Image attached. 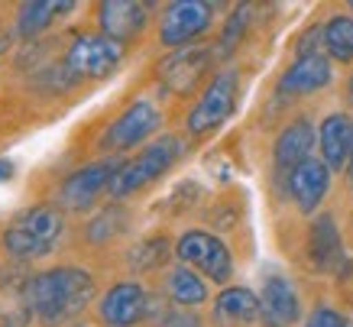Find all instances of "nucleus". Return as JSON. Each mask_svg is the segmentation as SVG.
<instances>
[{
  "label": "nucleus",
  "mask_w": 353,
  "mask_h": 327,
  "mask_svg": "<svg viewBox=\"0 0 353 327\" xmlns=\"http://www.w3.org/2000/svg\"><path fill=\"white\" fill-rule=\"evenodd\" d=\"M94 298V279L88 269L78 266H59L32 275L26 285V305L46 327H55L78 315Z\"/></svg>",
  "instance_id": "1"
},
{
  "label": "nucleus",
  "mask_w": 353,
  "mask_h": 327,
  "mask_svg": "<svg viewBox=\"0 0 353 327\" xmlns=\"http://www.w3.org/2000/svg\"><path fill=\"white\" fill-rule=\"evenodd\" d=\"M62 230H65L62 214L55 211V208H49V204H39V208L20 214L7 227L3 246L17 259H43V256L52 253V246L62 237Z\"/></svg>",
  "instance_id": "2"
},
{
  "label": "nucleus",
  "mask_w": 353,
  "mask_h": 327,
  "mask_svg": "<svg viewBox=\"0 0 353 327\" xmlns=\"http://www.w3.org/2000/svg\"><path fill=\"white\" fill-rule=\"evenodd\" d=\"M182 156V143L175 137H162L152 146H146L133 162H123L120 172L110 181V195L114 198H127L133 191L146 188L150 181H156L159 175H165V169L175 166V159Z\"/></svg>",
  "instance_id": "3"
},
{
  "label": "nucleus",
  "mask_w": 353,
  "mask_h": 327,
  "mask_svg": "<svg viewBox=\"0 0 353 327\" xmlns=\"http://www.w3.org/2000/svg\"><path fill=\"white\" fill-rule=\"evenodd\" d=\"M123 59V46L108 36H75L65 52L68 78H108Z\"/></svg>",
  "instance_id": "4"
},
{
  "label": "nucleus",
  "mask_w": 353,
  "mask_h": 327,
  "mask_svg": "<svg viewBox=\"0 0 353 327\" xmlns=\"http://www.w3.org/2000/svg\"><path fill=\"white\" fill-rule=\"evenodd\" d=\"M175 253L185 266H192L198 272H204L214 282H227L230 272H234V259H230V250L224 246V240H217L214 233L204 230H188L182 233V240L175 246Z\"/></svg>",
  "instance_id": "5"
},
{
  "label": "nucleus",
  "mask_w": 353,
  "mask_h": 327,
  "mask_svg": "<svg viewBox=\"0 0 353 327\" xmlns=\"http://www.w3.org/2000/svg\"><path fill=\"white\" fill-rule=\"evenodd\" d=\"M234 107H236V72H221L208 85L201 101L192 107V114H188V133L201 137V133L217 130L227 117L234 114Z\"/></svg>",
  "instance_id": "6"
},
{
  "label": "nucleus",
  "mask_w": 353,
  "mask_h": 327,
  "mask_svg": "<svg viewBox=\"0 0 353 327\" xmlns=\"http://www.w3.org/2000/svg\"><path fill=\"white\" fill-rule=\"evenodd\" d=\"M159 123H162L159 107L150 104V101H137L108 127V133L101 137V149L104 152H120V149L137 146L143 139H150L159 130Z\"/></svg>",
  "instance_id": "7"
},
{
  "label": "nucleus",
  "mask_w": 353,
  "mask_h": 327,
  "mask_svg": "<svg viewBox=\"0 0 353 327\" xmlns=\"http://www.w3.org/2000/svg\"><path fill=\"white\" fill-rule=\"evenodd\" d=\"M211 17H214V7H211V3H201V0L169 3L165 13H162V23H159L162 46H188L194 36H201V32L211 26Z\"/></svg>",
  "instance_id": "8"
},
{
  "label": "nucleus",
  "mask_w": 353,
  "mask_h": 327,
  "mask_svg": "<svg viewBox=\"0 0 353 327\" xmlns=\"http://www.w3.org/2000/svg\"><path fill=\"white\" fill-rule=\"evenodd\" d=\"M120 172V162L104 159V162H91L85 169H78L75 175H68L62 185V204L72 211H85L97 201V195L104 188H110L114 175Z\"/></svg>",
  "instance_id": "9"
},
{
  "label": "nucleus",
  "mask_w": 353,
  "mask_h": 327,
  "mask_svg": "<svg viewBox=\"0 0 353 327\" xmlns=\"http://www.w3.org/2000/svg\"><path fill=\"white\" fill-rule=\"evenodd\" d=\"M146 308H150V295H146L143 285H137V282H120L101 298V317H104L108 327L139 324L143 315H146Z\"/></svg>",
  "instance_id": "10"
},
{
  "label": "nucleus",
  "mask_w": 353,
  "mask_h": 327,
  "mask_svg": "<svg viewBox=\"0 0 353 327\" xmlns=\"http://www.w3.org/2000/svg\"><path fill=\"white\" fill-rule=\"evenodd\" d=\"M324 85H331V59L321 52H301L289 65V72L279 78V95H311Z\"/></svg>",
  "instance_id": "11"
},
{
  "label": "nucleus",
  "mask_w": 353,
  "mask_h": 327,
  "mask_svg": "<svg viewBox=\"0 0 353 327\" xmlns=\"http://www.w3.org/2000/svg\"><path fill=\"white\" fill-rule=\"evenodd\" d=\"M150 20V10H146V3H133V0H108V3H101V30L108 39L114 43H130V39H137L143 26Z\"/></svg>",
  "instance_id": "12"
},
{
  "label": "nucleus",
  "mask_w": 353,
  "mask_h": 327,
  "mask_svg": "<svg viewBox=\"0 0 353 327\" xmlns=\"http://www.w3.org/2000/svg\"><path fill=\"white\" fill-rule=\"evenodd\" d=\"M327 188H331V169L324 166V159H308V162H301L299 169L289 175L292 198L299 204V211L305 214H311L321 204Z\"/></svg>",
  "instance_id": "13"
},
{
  "label": "nucleus",
  "mask_w": 353,
  "mask_h": 327,
  "mask_svg": "<svg viewBox=\"0 0 353 327\" xmlns=\"http://www.w3.org/2000/svg\"><path fill=\"white\" fill-rule=\"evenodd\" d=\"M208 65H211V49H182V52L169 55L165 62H162V81L175 91V95H188L198 81H201V75L208 72Z\"/></svg>",
  "instance_id": "14"
},
{
  "label": "nucleus",
  "mask_w": 353,
  "mask_h": 327,
  "mask_svg": "<svg viewBox=\"0 0 353 327\" xmlns=\"http://www.w3.org/2000/svg\"><path fill=\"white\" fill-rule=\"evenodd\" d=\"M318 146H321L324 166L327 169H343L350 162L353 152V120L347 114L324 117L321 133H318Z\"/></svg>",
  "instance_id": "15"
},
{
  "label": "nucleus",
  "mask_w": 353,
  "mask_h": 327,
  "mask_svg": "<svg viewBox=\"0 0 353 327\" xmlns=\"http://www.w3.org/2000/svg\"><path fill=\"white\" fill-rule=\"evenodd\" d=\"M311 146H314V130H311V123L305 117L292 120L276 139V166L292 175L301 162L311 159Z\"/></svg>",
  "instance_id": "16"
},
{
  "label": "nucleus",
  "mask_w": 353,
  "mask_h": 327,
  "mask_svg": "<svg viewBox=\"0 0 353 327\" xmlns=\"http://www.w3.org/2000/svg\"><path fill=\"white\" fill-rule=\"evenodd\" d=\"M263 311H266L276 324H292V321H299V292H295V285L285 279V275H266V282H263Z\"/></svg>",
  "instance_id": "17"
},
{
  "label": "nucleus",
  "mask_w": 353,
  "mask_h": 327,
  "mask_svg": "<svg viewBox=\"0 0 353 327\" xmlns=\"http://www.w3.org/2000/svg\"><path fill=\"white\" fill-rule=\"evenodd\" d=\"M308 246H311V263L318 269H334V266L343 259V250H341V233L334 227V217H318L311 224V237H308Z\"/></svg>",
  "instance_id": "18"
},
{
  "label": "nucleus",
  "mask_w": 353,
  "mask_h": 327,
  "mask_svg": "<svg viewBox=\"0 0 353 327\" xmlns=\"http://www.w3.org/2000/svg\"><path fill=\"white\" fill-rule=\"evenodd\" d=\"M214 315L221 321H234V324H253L259 315H263V301H259L250 288H224L217 295V305H214Z\"/></svg>",
  "instance_id": "19"
},
{
  "label": "nucleus",
  "mask_w": 353,
  "mask_h": 327,
  "mask_svg": "<svg viewBox=\"0 0 353 327\" xmlns=\"http://www.w3.org/2000/svg\"><path fill=\"white\" fill-rule=\"evenodd\" d=\"M169 298L179 308H194L208 301V285L198 272H192L188 266H179L169 272Z\"/></svg>",
  "instance_id": "20"
},
{
  "label": "nucleus",
  "mask_w": 353,
  "mask_h": 327,
  "mask_svg": "<svg viewBox=\"0 0 353 327\" xmlns=\"http://www.w3.org/2000/svg\"><path fill=\"white\" fill-rule=\"evenodd\" d=\"M62 10H72V3H52V0H36V3H23L17 30H20V36L32 39L36 32H43L46 26H49V23H52Z\"/></svg>",
  "instance_id": "21"
},
{
  "label": "nucleus",
  "mask_w": 353,
  "mask_h": 327,
  "mask_svg": "<svg viewBox=\"0 0 353 327\" xmlns=\"http://www.w3.org/2000/svg\"><path fill=\"white\" fill-rule=\"evenodd\" d=\"M324 46L331 59L353 62V17H334L324 23Z\"/></svg>",
  "instance_id": "22"
},
{
  "label": "nucleus",
  "mask_w": 353,
  "mask_h": 327,
  "mask_svg": "<svg viewBox=\"0 0 353 327\" xmlns=\"http://www.w3.org/2000/svg\"><path fill=\"white\" fill-rule=\"evenodd\" d=\"M246 13H250V7H240V10L230 17L224 36H221V52H230V49L240 43V32H243V26H246Z\"/></svg>",
  "instance_id": "23"
},
{
  "label": "nucleus",
  "mask_w": 353,
  "mask_h": 327,
  "mask_svg": "<svg viewBox=\"0 0 353 327\" xmlns=\"http://www.w3.org/2000/svg\"><path fill=\"white\" fill-rule=\"evenodd\" d=\"M305 327H350V324H347L343 315H337L334 308H318V311H311Z\"/></svg>",
  "instance_id": "24"
},
{
  "label": "nucleus",
  "mask_w": 353,
  "mask_h": 327,
  "mask_svg": "<svg viewBox=\"0 0 353 327\" xmlns=\"http://www.w3.org/2000/svg\"><path fill=\"white\" fill-rule=\"evenodd\" d=\"M162 327H201V321L194 315H188L185 308H169L162 315Z\"/></svg>",
  "instance_id": "25"
},
{
  "label": "nucleus",
  "mask_w": 353,
  "mask_h": 327,
  "mask_svg": "<svg viewBox=\"0 0 353 327\" xmlns=\"http://www.w3.org/2000/svg\"><path fill=\"white\" fill-rule=\"evenodd\" d=\"M13 179V162L10 159H0V181H7Z\"/></svg>",
  "instance_id": "26"
},
{
  "label": "nucleus",
  "mask_w": 353,
  "mask_h": 327,
  "mask_svg": "<svg viewBox=\"0 0 353 327\" xmlns=\"http://www.w3.org/2000/svg\"><path fill=\"white\" fill-rule=\"evenodd\" d=\"M7 46H10V39H7V32H3V30H0V55H3V52H7Z\"/></svg>",
  "instance_id": "27"
},
{
  "label": "nucleus",
  "mask_w": 353,
  "mask_h": 327,
  "mask_svg": "<svg viewBox=\"0 0 353 327\" xmlns=\"http://www.w3.org/2000/svg\"><path fill=\"white\" fill-rule=\"evenodd\" d=\"M347 172H350V179H353V152H350V162H347Z\"/></svg>",
  "instance_id": "28"
},
{
  "label": "nucleus",
  "mask_w": 353,
  "mask_h": 327,
  "mask_svg": "<svg viewBox=\"0 0 353 327\" xmlns=\"http://www.w3.org/2000/svg\"><path fill=\"white\" fill-rule=\"evenodd\" d=\"M350 97H353V78H350Z\"/></svg>",
  "instance_id": "29"
}]
</instances>
